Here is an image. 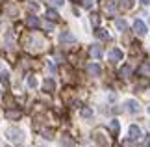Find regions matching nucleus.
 I'll return each instance as SVG.
<instances>
[{
  "mask_svg": "<svg viewBox=\"0 0 150 147\" xmlns=\"http://www.w3.org/2000/svg\"><path fill=\"white\" fill-rule=\"evenodd\" d=\"M24 45H28L33 50H43L41 45H45V41H41L39 36H28V37H24Z\"/></svg>",
  "mask_w": 150,
  "mask_h": 147,
  "instance_id": "f257e3e1",
  "label": "nucleus"
},
{
  "mask_svg": "<svg viewBox=\"0 0 150 147\" xmlns=\"http://www.w3.org/2000/svg\"><path fill=\"white\" fill-rule=\"evenodd\" d=\"M8 138H9V142H13V143H22V140H24V132L21 131V128H9L8 131Z\"/></svg>",
  "mask_w": 150,
  "mask_h": 147,
  "instance_id": "f03ea898",
  "label": "nucleus"
},
{
  "mask_svg": "<svg viewBox=\"0 0 150 147\" xmlns=\"http://www.w3.org/2000/svg\"><path fill=\"white\" fill-rule=\"evenodd\" d=\"M115 9H117V4L115 2H111V0H106V2H104V11H106L108 17H113Z\"/></svg>",
  "mask_w": 150,
  "mask_h": 147,
  "instance_id": "7ed1b4c3",
  "label": "nucleus"
},
{
  "mask_svg": "<svg viewBox=\"0 0 150 147\" xmlns=\"http://www.w3.org/2000/svg\"><path fill=\"white\" fill-rule=\"evenodd\" d=\"M134 30H135V34H139V36H145V34H146V24L141 19H137L134 22Z\"/></svg>",
  "mask_w": 150,
  "mask_h": 147,
  "instance_id": "20e7f679",
  "label": "nucleus"
},
{
  "mask_svg": "<svg viewBox=\"0 0 150 147\" xmlns=\"http://www.w3.org/2000/svg\"><path fill=\"white\" fill-rule=\"evenodd\" d=\"M128 136H130V140L134 142V140H139V136H141V131H139V127L137 125H132L130 128H128Z\"/></svg>",
  "mask_w": 150,
  "mask_h": 147,
  "instance_id": "39448f33",
  "label": "nucleus"
},
{
  "mask_svg": "<svg viewBox=\"0 0 150 147\" xmlns=\"http://www.w3.org/2000/svg\"><path fill=\"white\" fill-rule=\"evenodd\" d=\"M85 69H87V73H89L91 76H100V73H102L100 65H96V63H89Z\"/></svg>",
  "mask_w": 150,
  "mask_h": 147,
  "instance_id": "423d86ee",
  "label": "nucleus"
},
{
  "mask_svg": "<svg viewBox=\"0 0 150 147\" xmlns=\"http://www.w3.org/2000/svg\"><path fill=\"white\" fill-rule=\"evenodd\" d=\"M126 110L132 112V114H137V112L141 110V106H139V103H137V101H128V103H126Z\"/></svg>",
  "mask_w": 150,
  "mask_h": 147,
  "instance_id": "0eeeda50",
  "label": "nucleus"
},
{
  "mask_svg": "<svg viewBox=\"0 0 150 147\" xmlns=\"http://www.w3.org/2000/svg\"><path fill=\"white\" fill-rule=\"evenodd\" d=\"M139 75L141 76H150V62H143L139 65Z\"/></svg>",
  "mask_w": 150,
  "mask_h": 147,
  "instance_id": "6e6552de",
  "label": "nucleus"
},
{
  "mask_svg": "<svg viewBox=\"0 0 150 147\" xmlns=\"http://www.w3.org/2000/svg\"><path fill=\"white\" fill-rule=\"evenodd\" d=\"M89 54L93 56V58H100V56H102V47H100V45H91Z\"/></svg>",
  "mask_w": 150,
  "mask_h": 147,
  "instance_id": "1a4fd4ad",
  "label": "nucleus"
},
{
  "mask_svg": "<svg viewBox=\"0 0 150 147\" xmlns=\"http://www.w3.org/2000/svg\"><path fill=\"white\" fill-rule=\"evenodd\" d=\"M120 58H122V50H119V49H113L111 52H109V60H111V62H119Z\"/></svg>",
  "mask_w": 150,
  "mask_h": 147,
  "instance_id": "9d476101",
  "label": "nucleus"
},
{
  "mask_svg": "<svg viewBox=\"0 0 150 147\" xmlns=\"http://www.w3.org/2000/svg\"><path fill=\"white\" fill-rule=\"evenodd\" d=\"M21 115H22L21 110H8L6 112V117H8V119H19Z\"/></svg>",
  "mask_w": 150,
  "mask_h": 147,
  "instance_id": "9b49d317",
  "label": "nucleus"
},
{
  "mask_svg": "<svg viewBox=\"0 0 150 147\" xmlns=\"http://www.w3.org/2000/svg\"><path fill=\"white\" fill-rule=\"evenodd\" d=\"M41 22H39L37 17H26V26H30V28H37Z\"/></svg>",
  "mask_w": 150,
  "mask_h": 147,
  "instance_id": "f8f14e48",
  "label": "nucleus"
},
{
  "mask_svg": "<svg viewBox=\"0 0 150 147\" xmlns=\"http://www.w3.org/2000/svg\"><path fill=\"white\" fill-rule=\"evenodd\" d=\"M106 134H102V132H96V142H98V145H102V147H109V143L106 142Z\"/></svg>",
  "mask_w": 150,
  "mask_h": 147,
  "instance_id": "ddd939ff",
  "label": "nucleus"
},
{
  "mask_svg": "<svg viewBox=\"0 0 150 147\" xmlns=\"http://www.w3.org/2000/svg\"><path fill=\"white\" fill-rule=\"evenodd\" d=\"M45 90H47V91H54V90H56V82L52 80V78L45 80Z\"/></svg>",
  "mask_w": 150,
  "mask_h": 147,
  "instance_id": "4468645a",
  "label": "nucleus"
},
{
  "mask_svg": "<svg viewBox=\"0 0 150 147\" xmlns=\"http://www.w3.org/2000/svg\"><path fill=\"white\" fill-rule=\"evenodd\" d=\"M130 75H132V69H130V65H124L122 69H120V78H128Z\"/></svg>",
  "mask_w": 150,
  "mask_h": 147,
  "instance_id": "2eb2a0df",
  "label": "nucleus"
},
{
  "mask_svg": "<svg viewBox=\"0 0 150 147\" xmlns=\"http://www.w3.org/2000/svg\"><path fill=\"white\" fill-rule=\"evenodd\" d=\"M61 145H63V147H74V142H72L69 136H63V138H61Z\"/></svg>",
  "mask_w": 150,
  "mask_h": 147,
  "instance_id": "dca6fc26",
  "label": "nucleus"
},
{
  "mask_svg": "<svg viewBox=\"0 0 150 147\" xmlns=\"http://www.w3.org/2000/svg\"><path fill=\"white\" fill-rule=\"evenodd\" d=\"M0 80H2L4 86H9V73H8V71H2V75H0Z\"/></svg>",
  "mask_w": 150,
  "mask_h": 147,
  "instance_id": "f3484780",
  "label": "nucleus"
},
{
  "mask_svg": "<svg viewBox=\"0 0 150 147\" xmlns=\"http://www.w3.org/2000/svg\"><path fill=\"white\" fill-rule=\"evenodd\" d=\"M95 36L98 37V39H109V36H108V34H106V30H100V28H96Z\"/></svg>",
  "mask_w": 150,
  "mask_h": 147,
  "instance_id": "a211bd4d",
  "label": "nucleus"
},
{
  "mask_svg": "<svg viewBox=\"0 0 150 147\" xmlns=\"http://www.w3.org/2000/svg\"><path fill=\"white\" fill-rule=\"evenodd\" d=\"M59 41H74V36H72V34H69V32H63L61 36H59Z\"/></svg>",
  "mask_w": 150,
  "mask_h": 147,
  "instance_id": "6ab92c4d",
  "label": "nucleus"
},
{
  "mask_svg": "<svg viewBox=\"0 0 150 147\" xmlns=\"http://www.w3.org/2000/svg\"><path fill=\"white\" fill-rule=\"evenodd\" d=\"M115 26H117L119 30H126V26H128V24H126L124 19H117V21H115Z\"/></svg>",
  "mask_w": 150,
  "mask_h": 147,
  "instance_id": "aec40b11",
  "label": "nucleus"
},
{
  "mask_svg": "<svg viewBox=\"0 0 150 147\" xmlns=\"http://www.w3.org/2000/svg\"><path fill=\"white\" fill-rule=\"evenodd\" d=\"M47 17H48L50 21H57V17H59V15H57L54 9H48V11H47Z\"/></svg>",
  "mask_w": 150,
  "mask_h": 147,
  "instance_id": "412c9836",
  "label": "nucleus"
},
{
  "mask_svg": "<svg viewBox=\"0 0 150 147\" xmlns=\"http://www.w3.org/2000/svg\"><path fill=\"white\" fill-rule=\"evenodd\" d=\"M43 136L47 138V140H50V138H54V131H52V128H45V131H43Z\"/></svg>",
  "mask_w": 150,
  "mask_h": 147,
  "instance_id": "4be33fe9",
  "label": "nucleus"
},
{
  "mask_svg": "<svg viewBox=\"0 0 150 147\" xmlns=\"http://www.w3.org/2000/svg\"><path fill=\"white\" fill-rule=\"evenodd\" d=\"M109 128H111V132H115V134H117L119 132V121H111V125H109Z\"/></svg>",
  "mask_w": 150,
  "mask_h": 147,
  "instance_id": "5701e85b",
  "label": "nucleus"
},
{
  "mask_svg": "<svg viewBox=\"0 0 150 147\" xmlns=\"http://www.w3.org/2000/svg\"><path fill=\"white\" fill-rule=\"evenodd\" d=\"M82 117H87L89 119V117H93V112H91L89 108H82Z\"/></svg>",
  "mask_w": 150,
  "mask_h": 147,
  "instance_id": "b1692460",
  "label": "nucleus"
},
{
  "mask_svg": "<svg viewBox=\"0 0 150 147\" xmlns=\"http://www.w3.org/2000/svg\"><path fill=\"white\" fill-rule=\"evenodd\" d=\"M28 86H30V87L37 86V78H35V76H28Z\"/></svg>",
  "mask_w": 150,
  "mask_h": 147,
  "instance_id": "393cba45",
  "label": "nucleus"
},
{
  "mask_svg": "<svg viewBox=\"0 0 150 147\" xmlns=\"http://www.w3.org/2000/svg\"><path fill=\"white\" fill-rule=\"evenodd\" d=\"M91 22H93L95 26H98V15H95V13L91 15Z\"/></svg>",
  "mask_w": 150,
  "mask_h": 147,
  "instance_id": "a878e982",
  "label": "nucleus"
},
{
  "mask_svg": "<svg viewBox=\"0 0 150 147\" xmlns=\"http://www.w3.org/2000/svg\"><path fill=\"white\" fill-rule=\"evenodd\" d=\"M141 147H150V136H146V138H145V142L141 143Z\"/></svg>",
  "mask_w": 150,
  "mask_h": 147,
  "instance_id": "bb28decb",
  "label": "nucleus"
},
{
  "mask_svg": "<svg viewBox=\"0 0 150 147\" xmlns=\"http://www.w3.org/2000/svg\"><path fill=\"white\" fill-rule=\"evenodd\" d=\"M52 6H63V0H50Z\"/></svg>",
  "mask_w": 150,
  "mask_h": 147,
  "instance_id": "cd10ccee",
  "label": "nucleus"
},
{
  "mask_svg": "<svg viewBox=\"0 0 150 147\" xmlns=\"http://www.w3.org/2000/svg\"><path fill=\"white\" fill-rule=\"evenodd\" d=\"M45 28H47V30H48V32H52V30H54V26H52V24H50V22H45Z\"/></svg>",
  "mask_w": 150,
  "mask_h": 147,
  "instance_id": "c85d7f7f",
  "label": "nucleus"
},
{
  "mask_svg": "<svg viewBox=\"0 0 150 147\" xmlns=\"http://www.w3.org/2000/svg\"><path fill=\"white\" fill-rule=\"evenodd\" d=\"M83 6H85V8L89 9V8H91V0H83Z\"/></svg>",
  "mask_w": 150,
  "mask_h": 147,
  "instance_id": "c756f323",
  "label": "nucleus"
},
{
  "mask_svg": "<svg viewBox=\"0 0 150 147\" xmlns=\"http://www.w3.org/2000/svg\"><path fill=\"white\" fill-rule=\"evenodd\" d=\"M141 4H145V6H150V0H141Z\"/></svg>",
  "mask_w": 150,
  "mask_h": 147,
  "instance_id": "7c9ffc66",
  "label": "nucleus"
},
{
  "mask_svg": "<svg viewBox=\"0 0 150 147\" xmlns=\"http://www.w3.org/2000/svg\"><path fill=\"white\" fill-rule=\"evenodd\" d=\"M74 2H78V0H74Z\"/></svg>",
  "mask_w": 150,
  "mask_h": 147,
  "instance_id": "2f4dec72",
  "label": "nucleus"
},
{
  "mask_svg": "<svg viewBox=\"0 0 150 147\" xmlns=\"http://www.w3.org/2000/svg\"><path fill=\"white\" fill-rule=\"evenodd\" d=\"M148 112H150V108H148Z\"/></svg>",
  "mask_w": 150,
  "mask_h": 147,
  "instance_id": "473e14b6",
  "label": "nucleus"
},
{
  "mask_svg": "<svg viewBox=\"0 0 150 147\" xmlns=\"http://www.w3.org/2000/svg\"><path fill=\"white\" fill-rule=\"evenodd\" d=\"M0 2H2V0H0Z\"/></svg>",
  "mask_w": 150,
  "mask_h": 147,
  "instance_id": "72a5a7b5",
  "label": "nucleus"
},
{
  "mask_svg": "<svg viewBox=\"0 0 150 147\" xmlns=\"http://www.w3.org/2000/svg\"><path fill=\"white\" fill-rule=\"evenodd\" d=\"M0 93H2V91H0Z\"/></svg>",
  "mask_w": 150,
  "mask_h": 147,
  "instance_id": "f704fd0d",
  "label": "nucleus"
}]
</instances>
